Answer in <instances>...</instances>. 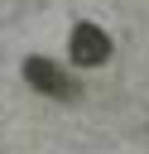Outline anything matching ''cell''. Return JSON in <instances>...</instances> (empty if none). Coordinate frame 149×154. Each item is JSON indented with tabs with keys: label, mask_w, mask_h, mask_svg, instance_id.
Listing matches in <instances>:
<instances>
[{
	"label": "cell",
	"mask_w": 149,
	"mask_h": 154,
	"mask_svg": "<svg viewBox=\"0 0 149 154\" xmlns=\"http://www.w3.org/2000/svg\"><path fill=\"white\" fill-rule=\"evenodd\" d=\"M19 72H24V82H29L38 96H53V101H72V96H77V82H72L58 63H48V58H38V53H29Z\"/></svg>",
	"instance_id": "6da1fadb"
},
{
	"label": "cell",
	"mask_w": 149,
	"mask_h": 154,
	"mask_svg": "<svg viewBox=\"0 0 149 154\" xmlns=\"http://www.w3.org/2000/svg\"><path fill=\"white\" fill-rule=\"evenodd\" d=\"M67 58H72L77 67H101V63L111 58V38H106V29H96V24H77L72 38H67Z\"/></svg>",
	"instance_id": "7a4b0ae2"
}]
</instances>
